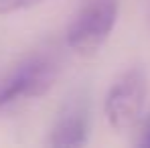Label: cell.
<instances>
[{
    "instance_id": "cell-1",
    "label": "cell",
    "mask_w": 150,
    "mask_h": 148,
    "mask_svg": "<svg viewBox=\"0 0 150 148\" xmlns=\"http://www.w3.org/2000/svg\"><path fill=\"white\" fill-rule=\"evenodd\" d=\"M116 21L118 0H89L67 28V47L81 57H93L110 39Z\"/></svg>"
},
{
    "instance_id": "cell-2",
    "label": "cell",
    "mask_w": 150,
    "mask_h": 148,
    "mask_svg": "<svg viewBox=\"0 0 150 148\" xmlns=\"http://www.w3.org/2000/svg\"><path fill=\"white\" fill-rule=\"evenodd\" d=\"M148 96V77L142 67H132L120 75L103 99L105 120L116 132H128L140 120Z\"/></svg>"
},
{
    "instance_id": "cell-3",
    "label": "cell",
    "mask_w": 150,
    "mask_h": 148,
    "mask_svg": "<svg viewBox=\"0 0 150 148\" xmlns=\"http://www.w3.org/2000/svg\"><path fill=\"white\" fill-rule=\"evenodd\" d=\"M57 75L59 67L49 55H30L23 59L0 81V108L18 99L45 96L53 87Z\"/></svg>"
},
{
    "instance_id": "cell-4",
    "label": "cell",
    "mask_w": 150,
    "mask_h": 148,
    "mask_svg": "<svg viewBox=\"0 0 150 148\" xmlns=\"http://www.w3.org/2000/svg\"><path fill=\"white\" fill-rule=\"evenodd\" d=\"M91 130V103L85 89L69 93L61 103L55 124L49 132V144L57 148L83 146L89 140Z\"/></svg>"
},
{
    "instance_id": "cell-5",
    "label": "cell",
    "mask_w": 150,
    "mask_h": 148,
    "mask_svg": "<svg viewBox=\"0 0 150 148\" xmlns=\"http://www.w3.org/2000/svg\"><path fill=\"white\" fill-rule=\"evenodd\" d=\"M43 0H0V16H8L14 12H23L28 10L37 4H41Z\"/></svg>"
},
{
    "instance_id": "cell-6",
    "label": "cell",
    "mask_w": 150,
    "mask_h": 148,
    "mask_svg": "<svg viewBox=\"0 0 150 148\" xmlns=\"http://www.w3.org/2000/svg\"><path fill=\"white\" fill-rule=\"evenodd\" d=\"M138 146L150 148V116L144 120L142 128H140V138H138Z\"/></svg>"
}]
</instances>
